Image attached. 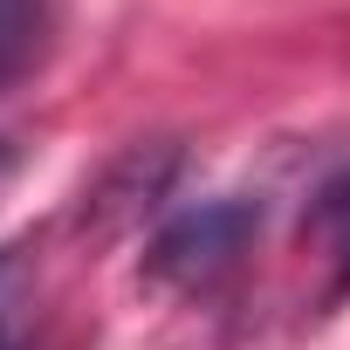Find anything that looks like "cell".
I'll use <instances>...</instances> for the list:
<instances>
[{
	"label": "cell",
	"instance_id": "cell-2",
	"mask_svg": "<svg viewBox=\"0 0 350 350\" xmlns=\"http://www.w3.org/2000/svg\"><path fill=\"white\" fill-rule=\"evenodd\" d=\"M172 172H179V151H172V144H137L131 158H117V165L103 172V186L90 193V206H83V213H96L103 227L137 220V213H151V206L165 200Z\"/></svg>",
	"mask_w": 350,
	"mask_h": 350
},
{
	"label": "cell",
	"instance_id": "cell-1",
	"mask_svg": "<svg viewBox=\"0 0 350 350\" xmlns=\"http://www.w3.org/2000/svg\"><path fill=\"white\" fill-rule=\"evenodd\" d=\"M261 234V206L227 193V200H200L186 213H172L158 227V241L144 247V275L172 295H206L213 282H227L241 268V254Z\"/></svg>",
	"mask_w": 350,
	"mask_h": 350
},
{
	"label": "cell",
	"instance_id": "cell-4",
	"mask_svg": "<svg viewBox=\"0 0 350 350\" xmlns=\"http://www.w3.org/2000/svg\"><path fill=\"white\" fill-rule=\"evenodd\" d=\"M302 241H309L316 261H329V268L350 282V165L336 172V179L316 186V200H309V213H302Z\"/></svg>",
	"mask_w": 350,
	"mask_h": 350
},
{
	"label": "cell",
	"instance_id": "cell-3",
	"mask_svg": "<svg viewBox=\"0 0 350 350\" xmlns=\"http://www.w3.org/2000/svg\"><path fill=\"white\" fill-rule=\"evenodd\" d=\"M55 28H62L55 0H0V96L21 90V83L49 62Z\"/></svg>",
	"mask_w": 350,
	"mask_h": 350
},
{
	"label": "cell",
	"instance_id": "cell-5",
	"mask_svg": "<svg viewBox=\"0 0 350 350\" xmlns=\"http://www.w3.org/2000/svg\"><path fill=\"white\" fill-rule=\"evenodd\" d=\"M8 282H14V254H0V350H14V329H8Z\"/></svg>",
	"mask_w": 350,
	"mask_h": 350
},
{
	"label": "cell",
	"instance_id": "cell-6",
	"mask_svg": "<svg viewBox=\"0 0 350 350\" xmlns=\"http://www.w3.org/2000/svg\"><path fill=\"white\" fill-rule=\"evenodd\" d=\"M14 172H21V144H14V137H0V186H8Z\"/></svg>",
	"mask_w": 350,
	"mask_h": 350
}]
</instances>
